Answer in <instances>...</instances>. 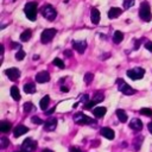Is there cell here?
I'll return each mask as SVG.
<instances>
[{"mask_svg":"<svg viewBox=\"0 0 152 152\" xmlns=\"http://www.w3.org/2000/svg\"><path fill=\"white\" fill-rule=\"evenodd\" d=\"M139 17H140V18H141L144 21H146V23H148V21L152 19L151 8H150V5H148V2H147V1H142V2L140 4Z\"/></svg>","mask_w":152,"mask_h":152,"instance_id":"1","label":"cell"},{"mask_svg":"<svg viewBox=\"0 0 152 152\" xmlns=\"http://www.w3.org/2000/svg\"><path fill=\"white\" fill-rule=\"evenodd\" d=\"M24 12H25V15L27 17V19H30L31 21H34L36 17H37V4L27 2L24 7Z\"/></svg>","mask_w":152,"mask_h":152,"instance_id":"2","label":"cell"},{"mask_svg":"<svg viewBox=\"0 0 152 152\" xmlns=\"http://www.w3.org/2000/svg\"><path fill=\"white\" fill-rule=\"evenodd\" d=\"M74 121L78 125H89V124H94L95 121L93 119H90L89 116H87L86 114H83L82 112H78L74 115ZM96 124V122H95Z\"/></svg>","mask_w":152,"mask_h":152,"instance_id":"3","label":"cell"},{"mask_svg":"<svg viewBox=\"0 0 152 152\" xmlns=\"http://www.w3.org/2000/svg\"><path fill=\"white\" fill-rule=\"evenodd\" d=\"M42 14H43V17L46 18L48 20L52 21V20L56 18L57 12H56V10H55L51 5H45V6H43V8H42Z\"/></svg>","mask_w":152,"mask_h":152,"instance_id":"4","label":"cell"},{"mask_svg":"<svg viewBox=\"0 0 152 152\" xmlns=\"http://www.w3.org/2000/svg\"><path fill=\"white\" fill-rule=\"evenodd\" d=\"M56 33H57V30H56V28H46V30H44V31L42 32V36H40L42 43H43V44L50 43V42L53 39V37H55Z\"/></svg>","mask_w":152,"mask_h":152,"instance_id":"5","label":"cell"},{"mask_svg":"<svg viewBox=\"0 0 152 152\" xmlns=\"http://www.w3.org/2000/svg\"><path fill=\"white\" fill-rule=\"evenodd\" d=\"M116 83H118L119 90H120L121 93H124V95H133V94L137 93L135 89H133L132 87H129L125 81H122V80H120V78L116 81Z\"/></svg>","mask_w":152,"mask_h":152,"instance_id":"6","label":"cell"},{"mask_svg":"<svg viewBox=\"0 0 152 152\" xmlns=\"http://www.w3.org/2000/svg\"><path fill=\"white\" fill-rule=\"evenodd\" d=\"M144 75H145V69L139 68V66L127 70V76L132 80H140L144 77Z\"/></svg>","mask_w":152,"mask_h":152,"instance_id":"7","label":"cell"},{"mask_svg":"<svg viewBox=\"0 0 152 152\" xmlns=\"http://www.w3.org/2000/svg\"><path fill=\"white\" fill-rule=\"evenodd\" d=\"M37 147V142L34 140H32L31 138H26L21 145V150L24 152H33Z\"/></svg>","mask_w":152,"mask_h":152,"instance_id":"8","label":"cell"},{"mask_svg":"<svg viewBox=\"0 0 152 152\" xmlns=\"http://www.w3.org/2000/svg\"><path fill=\"white\" fill-rule=\"evenodd\" d=\"M5 74H6V76H7L11 81H17V80L19 78V76H20V71H19V69H17V68L6 69V70H5Z\"/></svg>","mask_w":152,"mask_h":152,"instance_id":"9","label":"cell"},{"mask_svg":"<svg viewBox=\"0 0 152 152\" xmlns=\"http://www.w3.org/2000/svg\"><path fill=\"white\" fill-rule=\"evenodd\" d=\"M72 48L78 53H83L87 49V42L86 40H74L72 42Z\"/></svg>","mask_w":152,"mask_h":152,"instance_id":"10","label":"cell"},{"mask_svg":"<svg viewBox=\"0 0 152 152\" xmlns=\"http://www.w3.org/2000/svg\"><path fill=\"white\" fill-rule=\"evenodd\" d=\"M36 81L38 83H45V82L50 81V74L48 71H40L36 75Z\"/></svg>","mask_w":152,"mask_h":152,"instance_id":"11","label":"cell"},{"mask_svg":"<svg viewBox=\"0 0 152 152\" xmlns=\"http://www.w3.org/2000/svg\"><path fill=\"white\" fill-rule=\"evenodd\" d=\"M100 133H101L102 137H104L106 139H109V140L114 139V137H115L114 131L112 128H109V127H102L101 131H100Z\"/></svg>","mask_w":152,"mask_h":152,"instance_id":"12","label":"cell"},{"mask_svg":"<svg viewBox=\"0 0 152 152\" xmlns=\"http://www.w3.org/2000/svg\"><path fill=\"white\" fill-rule=\"evenodd\" d=\"M27 132H28V128H27L26 126H24V125H18V126L14 128V131H13L15 138H18V137H20V135H23V134H25V133H27Z\"/></svg>","mask_w":152,"mask_h":152,"instance_id":"13","label":"cell"},{"mask_svg":"<svg viewBox=\"0 0 152 152\" xmlns=\"http://www.w3.org/2000/svg\"><path fill=\"white\" fill-rule=\"evenodd\" d=\"M57 126V119L56 118H51L49 120H46V122L44 124V127L46 131H53Z\"/></svg>","mask_w":152,"mask_h":152,"instance_id":"14","label":"cell"},{"mask_svg":"<svg viewBox=\"0 0 152 152\" xmlns=\"http://www.w3.org/2000/svg\"><path fill=\"white\" fill-rule=\"evenodd\" d=\"M90 19H91V23L93 24H99L100 23V12L97 8H91V13H90Z\"/></svg>","mask_w":152,"mask_h":152,"instance_id":"15","label":"cell"},{"mask_svg":"<svg viewBox=\"0 0 152 152\" xmlns=\"http://www.w3.org/2000/svg\"><path fill=\"white\" fill-rule=\"evenodd\" d=\"M129 127L133 129V131H140L142 128V122L139 120V119H132L131 122H129Z\"/></svg>","mask_w":152,"mask_h":152,"instance_id":"16","label":"cell"},{"mask_svg":"<svg viewBox=\"0 0 152 152\" xmlns=\"http://www.w3.org/2000/svg\"><path fill=\"white\" fill-rule=\"evenodd\" d=\"M122 13V10L119 8V7H112L109 11H108V17L110 19H114V18H118L120 14Z\"/></svg>","mask_w":152,"mask_h":152,"instance_id":"17","label":"cell"},{"mask_svg":"<svg viewBox=\"0 0 152 152\" xmlns=\"http://www.w3.org/2000/svg\"><path fill=\"white\" fill-rule=\"evenodd\" d=\"M106 113H107L106 107H96V108L93 110V114H94L95 118H102Z\"/></svg>","mask_w":152,"mask_h":152,"instance_id":"18","label":"cell"},{"mask_svg":"<svg viewBox=\"0 0 152 152\" xmlns=\"http://www.w3.org/2000/svg\"><path fill=\"white\" fill-rule=\"evenodd\" d=\"M11 127H12V125H11V122H10V121L4 120V121H1V122H0V132H2V133L10 132Z\"/></svg>","mask_w":152,"mask_h":152,"instance_id":"19","label":"cell"},{"mask_svg":"<svg viewBox=\"0 0 152 152\" xmlns=\"http://www.w3.org/2000/svg\"><path fill=\"white\" fill-rule=\"evenodd\" d=\"M49 103H50V97H49V95H45V96L40 100V102H39V107H40V109L46 110V108L49 107Z\"/></svg>","mask_w":152,"mask_h":152,"instance_id":"20","label":"cell"},{"mask_svg":"<svg viewBox=\"0 0 152 152\" xmlns=\"http://www.w3.org/2000/svg\"><path fill=\"white\" fill-rule=\"evenodd\" d=\"M115 113H116V116H118L120 122H126L127 121V114L124 109H118Z\"/></svg>","mask_w":152,"mask_h":152,"instance_id":"21","label":"cell"},{"mask_svg":"<svg viewBox=\"0 0 152 152\" xmlns=\"http://www.w3.org/2000/svg\"><path fill=\"white\" fill-rule=\"evenodd\" d=\"M122 39H124V33L121 31H115L113 34V42L115 44H119L122 42Z\"/></svg>","mask_w":152,"mask_h":152,"instance_id":"22","label":"cell"},{"mask_svg":"<svg viewBox=\"0 0 152 152\" xmlns=\"http://www.w3.org/2000/svg\"><path fill=\"white\" fill-rule=\"evenodd\" d=\"M24 91L27 94H33V93H36V86L33 83H25L24 84Z\"/></svg>","mask_w":152,"mask_h":152,"instance_id":"23","label":"cell"},{"mask_svg":"<svg viewBox=\"0 0 152 152\" xmlns=\"http://www.w3.org/2000/svg\"><path fill=\"white\" fill-rule=\"evenodd\" d=\"M11 95H12L13 100H15V101H19V100H20V91H19L18 87L13 86V87L11 88Z\"/></svg>","mask_w":152,"mask_h":152,"instance_id":"24","label":"cell"},{"mask_svg":"<svg viewBox=\"0 0 152 152\" xmlns=\"http://www.w3.org/2000/svg\"><path fill=\"white\" fill-rule=\"evenodd\" d=\"M31 36H32L31 30H25L24 32H21V34H20V39H21V42H27V40H30Z\"/></svg>","mask_w":152,"mask_h":152,"instance_id":"25","label":"cell"},{"mask_svg":"<svg viewBox=\"0 0 152 152\" xmlns=\"http://www.w3.org/2000/svg\"><path fill=\"white\" fill-rule=\"evenodd\" d=\"M8 144H10V140L6 137H1L0 138V147L1 148H6L8 146Z\"/></svg>","mask_w":152,"mask_h":152,"instance_id":"26","label":"cell"},{"mask_svg":"<svg viewBox=\"0 0 152 152\" xmlns=\"http://www.w3.org/2000/svg\"><path fill=\"white\" fill-rule=\"evenodd\" d=\"M134 0H124L122 2V6H124V10H128L129 7H132L134 5Z\"/></svg>","mask_w":152,"mask_h":152,"instance_id":"27","label":"cell"},{"mask_svg":"<svg viewBox=\"0 0 152 152\" xmlns=\"http://www.w3.org/2000/svg\"><path fill=\"white\" fill-rule=\"evenodd\" d=\"M52 63H53V65H56V66H58V68H61V69L64 68V63H63V61L59 59V58H55Z\"/></svg>","mask_w":152,"mask_h":152,"instance_id":"28","label":"cell"},{"mask_svg":"<svg viewBox=\"0 0 152 152\" xmlns=\"http://www.w3.org/2000/svg\"><path fill=\"white\" fill-rule=\"evenodd\" d=\"M93 78H94V75H93L91 72H87V74L84 75V82L88 83V84L93 81Z\"/></svg>","mask_w":152,"mask_h":152,"instance_id":"29","label":"cell"},{"mask_svg":"<svg viewBox=\"0 0 152 152\" xmlns=\"http://www.w3.org/2000/svg\"><path fill=\"white\" fill-rule=\"evenodd\" d=\"M32 108H33L32 102H25V103H24V112H25V113L31 112V110H32Z\"/></svg>","mask_w":152,"mask_h":152,"instance_id":"30","label":"cell"},{"mask_svg":"<svg viewBox=\"0 0 152 152\" xmlns=\"http://www.w3.org/2000/svg\"><path fill=\"white\" fill-rule=\"evenodd\" d=\"M31 121L34 124V125H43V124H45L40 118H38V116H32L31 118Z\"/></svg>","mask_w":152,"mask_h":152,"instance_id":"31","label":"cell"},{"mask_svg":"<svg viewBox=\"0 0 152 152\" xmlns=\"http://www.w3.org/2000/svg\"><path fill=\"white\" fill-rule=\"evenodd\" d=\"M140 113L146 115V116H152V109L151 108H141L140 109Z\"/></svg>","mask_w":152,"mask_h":152,"instance_id":"32","label":"cell"},{"mask_svg":"<svg viewBox=\"0 0 152 152\" xmlns=\"http://www.w3.org/2000/svg\"><path fill=\"white\" fill-rule=\"evenodd\" d=\"M24 57H25V52H24L23 50H19V51L17 52V55H15V59H17V61H23Z\"/></svg>","mask_w":152,"mask_h":152,"instance_id":"33","label":"cell"},{"mask_svg":"<svg viewBox=\"0 0 152 152\" xmlns=\"http://www.w3.org/2000/svg\"><path fill=\"white\" fill-rule=\"evenodd\" d=\"M103 99H104V96H103L101 93H99V94H96V95L94 96V100H93V101H95V102L97 103V102H101Z\"/></svg>","mask_w":152,"mask_h":152,"instance_id":"34","label":"cell"},{"mask_svg":"<svg viewBox=\"0 0 152 152\" xmlns=\"http://www.w3.org/2000/svg\"><path fill=\"white\" fill-rule=\"evenodd\" d=\"M142 139H144L142 137H138V138L135 139V146H134V147H135V150H137V151L140 148V145H141V141H142Z\"/></svg>","mask_w":152,"mask_h":152,"instance_id":"35","label":"cell"},{"mask_svg":"<svg viewBox=\"0 0 152 152\" xmlns=\"http://www.w3.org/2000/svg\"><path fill=\"white\" fill-rule=\"evenodd\" d=\"M94 104H96V102H95V101H90V102H87V103L83 106V108H84V109H90Z\"/></svg>","mask_w":152,"mask_h":152,"instance_id":"36","label":"cell"},{"mask_svg":"<svg viewBox=\"0 0 152 152\" xmlns=\"http://www.w3.org/2000/svg\"><path fill=\"white\" fill-rule=\"evenodd\" d=\"M69 152H82V150L80 147H77V146H71L69 148Z\"/></svg>","mask_w":152,"mask_h":152,"instance_id":"37","label":"cell"},{"mask_svg":"<svg viewBox=\"0 0 152 152\" xmlns=\"http://www.w3.org/2000/svg\"><path fill=\"white\" fill-rule=\"evenodd\" d=\"M145 48H146L148 51L152 52V42H146V43H145Z\"/></svg>","mask_w":152,"mask_h":152,"instance_id":"38","label":"cell"},{"mask_svg":"<svg viewBox=\"0 0 152 152\" xmlns=\"http://www.w3.org/2000/svg\"><path fill=\"white\" fill-rule=\"evenodd\" d=\"M12 49H19V50H21L20 48H21V45L20 44H18V43H12Z\"/></svg>","mask_w":152,"mask_h":152,"instance_id":"39","label":"cell"},{"mask_svg":"<svg viewBox=\"0 0 152 152\" xmlns=\"http://www.w3.org/2000/svg\"><path fill=\"white\" fill-rule=\"evenodd\" d=\"M140 43H141V40H138V39H135V46H134V50H138V49H139V46H140Z\"/></svg>","mask_w":152,"mask_h":152,"instance_id":"40","label":"cell"},{"mask_svg":"<svg viewBox=\"0 0 152 152\" xmlns=\"http://www.w3.org/2000/svg\"><path fill=\"white\" fill-rule=\"evenodd\" d=\"M55 109H56V107H52V108H50L49 110H46V115H50V114H52V113L55 112Z\"/></svg>","mask_w":152,"mask_h":152,"instance_id":"41","label":"cell"},{"mask_svg":"<svg viewBox=\"0 0 152 152\" xmlns=\"http://www.w3.org/2000/svg\"><path fill=\"white\" fill-rule=\"evenodd\" d=\"M64 56L71 57V56H72V53H71V51H70V50H65V51H64Z\"/></svg>","mask_w":152,"mask_h":152,"instance_id":"42","label":"cell"},{"mask_svg":"<svg viewBox=\"0 0 152 152\" xmlns=\"http://www.w3.org/2000/svg\"><path fill=\"white\" fill-rule=\"evenodd\" d=\"M61 90L65 93V91H68V90H69V88H68V87H65V86H62V87H61Z\"/></svg>","mask_w":152,"mask_h":152,"instance_id":"43","label":"cell"},{"mask_svg":"<svg viewBox=\"0 0 152 152\" xmlns=\"http://www.w3.org/2000/svg\"><path fill=\"white\" fill-rule=\"evenodd\" d=\"M148 131H150V132L152 133V121H151V122L148 124Z\"/></svg>","mask_w":152,"mask_h":152,"instance_id":"44","label":"cell"},{"mask_svg":"<svg viewBox=\"0 0 152 152\" xmlns=\"http://www.w3.org/2000/svg\"><path fill=\"white\" fill-rule=\"evenodd\" d=\"M42 152H53V151L52 150H49V148H44Z\"/></svg>","mask_w":152,"mask_h":152,"instance_id":"45","label":"cell"},{"mask_svg":"<svg viewBox=\"0 0 152 152\" xmlns=\"http://www.w3.org/2000/svg\"><path fill=\"white\" fill-rule=\"evenodd\" d=\"M38 58H39V56H38V55H34V56H33V59H38Z\"/></svg>","mask_w":152,"mask_h":152,"instance_id":"46","label":"cell"},{"mask_svg":"<svg viewBox=\"0 0 152 152\" xmlns=\"http://www.w3.org/2000/svg\"><path fill=\"white\" fill-rule=\"evenodd\" d=\"M14 152H24L23 150H20V151H14Z\"/></svg>","mask_w":152,"mask_h":152,"instance_id":"47","label":"cell"}]
</instances>
